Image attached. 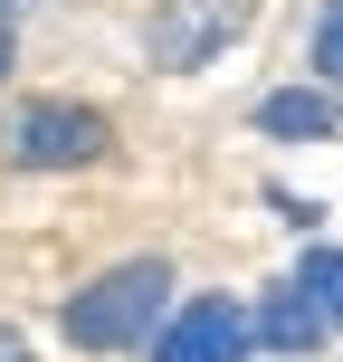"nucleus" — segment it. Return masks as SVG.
<instances>
[{
    "label": "nucleus",
    "instance_id": "nucleus-10",
    "mask_svg": "<svg viewBox=\"0 0 343 362\" xmlns=\"http://www.w3.org/2000/svg\"><path fill=\"white\" fill-rule=\"evenodd\" d=\"M0 76H10V29H0Z\"/></svg>",
    "mask_w": 343,
    "mask_h": 362
},
{
    "label": "nucleus",
    "instance_id": "nucleus-8",
    "mask_svg": "<svg viewBox=\"0 0 343 362\" xmlns=\"http://www.w3.org/2000/svg\"><path fill=\"white\" fill-rule=\"evenodd\" d=\"M315 76H325V86H343V0H325V10H315Z\"/></svg>",
    "mask_w": 343,
    "mask_h": 362
},
{
    "label": "nucleus",
    "instance_id": "nucleus-1",
    "mask_svg": "<svg viewBox=\"0 0 343 362\" xmlns=\"http://www.w3.org/2000/svg\"><path fill=\"white\" fill-rule=\"evenodd\" d=\"M163 325H172V267L163 257H124V267L86 276V286L57 305V334H67L76 353H134Z\"/></svg>",
    "mask_w": 343,
    "mask_h": 362
},
{
    "label": "nucleus",
    "instance_id": "nucleus-5",
    "mask_svg": "<svg viewBox=\"0 0 343 362\" xmlns=\"http://www.w3.org/2000/svg\"><path fill=\"white\" fill-rule=\"evenodd\" d=\"M248 315H257V344H267V353H315V344L334 334L325 315H315V296L296 286V276H286V286H267V296H257Z\"/></svg>",
    "mask_w": 343,
    "mask_h": 362
},
{
    "label": "nucleus",
    "instance_id": "nucleus-7",
    "mask_svg": "<svg viewBox=\"0 0 343 362\" xmlns=\"http://www.w3.org/2000/svg\"><path fill=\"white\" fill-rule=\"evenodd\" d=\"M296 286H306L315 315L343 334V248H306V257H296Z\"/></svg>",
    "mask_w": 343,
    "mask_h": 362
},
{
    "label": "nucleus",
    "instance_id": "nucleus-11",
    "mask_svg": "<svg viewBox=\"0 0 343 362\" xmlns=\"http://www.w3.org/2000/svg\"><path fill=\"white\" fill-rule=\"evenodd\" d=\"M0 10H19V0H0Z\"/></svg>",
    "mask_w": 343,
    "mask_h": 362
},
{
    "label": "nucleus",
    "instance_id": "nucleus-9",
    "mask_svg": "<svg viewBox=\"0 0 343 362\" xmlns=\"http://www.w3.org/2000/svg\"><path fill=\"white\" fill-rule=\"evenodd\" d=\"M0 362H38V353H29V334H19V325H0Z\"/></svg>",
    "mask_w": 343,
    "mask_h": 362
},
{
    "label": "nucleus",
    "instance_id": "nucleus-3",
    "mask_svg": "<svg viewBox=\"0 0 343 362\" xmlns=\"http://www.w3.org/2000/svg\"><path fill=\"white\" fill-rule=\"evenodd\" d=\"M257 344V315L238 296H181L172 325L153 334V362H248Z\"/></svg>",
    "mask_w": 343,
    "mask_h": 362
},
{
    "label": "nucleus",
    "instance_id": "nucleus-6",
    "mask_svg": "<svg viewBox=\"0 0 343 362\" xmlns=\"http://www.w3.org/2000/svg\"><path fill=\"white\" fill-rule=\"evenodd\" d=\"M257 134H277V144H325L334 134V95L325 86H277L267 105H257Z\"/></svg>",
    "mask_w": 343,
    "mask_h": 362
},
{
    "label": "nucleus",
    "instance_id": "nucleus-4",
    "mask_svg": "<svg viewBox=\"0 0 343 362\" xmlns=\"http://www.w3.org/2000/svg\"><path fill=\"white\" fill-rule=\"evenodd\" d=\"M248 29V0H163V10L144 19V48H153V67H210L229 38Z\"/></svg>",
    "mask_w": 343,
    "mask_h": 362
},
{
    "label": "nucleus",
    "instance_id": "nucleus-2",
    "mask_svg": "<svg viewBox=\"0 0 343 362\" xmlns=\"http://www.w3.org/2000/svg\"><path fill=\"white\" fill-rule=\"evenodd\" d=\"M0 153H10L19 172H86L115 153V124L95 105H76V95H29V105L0 124Z\"/></svg>",
    "mask_w": 343,
    "mask_h": 362
}]
</instances>
